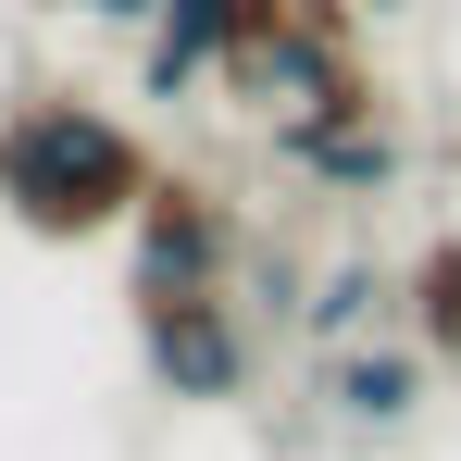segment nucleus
Here are the masks:
<instances>
[{"label": "nucleus", "mask_w": 461, "mask_h": 461, "mask_svg": "<svg viewBox=\"0 0 461 461\" xmlns=\"http://www.w3.org/2000/svg\"><path fill=\"white\" fill-rule=\"evenodd\" d=\"M150 175H162V150L113 100H87V87H25L0 113V212H13V237H38V249L125 237L138 200H150Z\"/></svg>", "instance_id": "nucleus-1"}, {"label": "nucleus", "mask_w": 461, "mask_h": 461, "mask_svg": "<svg viewBox=\"0 0 461 461\" xmlns=\"http://www.w3.org/2000/svg\"><path fill=\"white\" fill-rule=\"evenodd\" d=\"M125 324H138V375L187 411H237L262 386V324L237 287H125Z\"/></svg>", "instance_id": "nucleus-2"}, {"label": "nucleus", "mask_w": 461, "mask_h": 461, "mask_svg": "<svg viewBox=\"0 0 461 461\" xmlns=\"http://www.w3.org/2000/svg\"><path fill=\"white\" fill-rule=\"evenodd\" d=\"M237 275H249V212L212 175L162 162L138 225H125V287H237Z\"/></svg>", "instance_id": "nucleus-3"}, {"label": "nucleus", "mask_w": 461, "mask_h": 461, "mask_svg": "<svg viewBox=\"0 0 461 461\" xmlns=\"http://www.w3.org/2000/svg\"><path fill=\"white\" fill-rule=\"evenodd\" d=\"M275 162L324 200H386L411 175V138L386 113H275Z\"/></svg>", "instance_id": "nucleus-4"}, {"label": "nucleus", "mask_w": 461, "mask_h": 461, "mask_svg": "<svg viewBox=\"0 0 461 461\" xmlns=\"http://www.w3.org/2000/svg\"><path fill=\"white\" fill-rule=\"evenodd\" d=\"M312 399H324V424H349V437H399L424 399H437V362L411 349V337H362V349H312Z\"/></svg>", "instance_id": "nucleus-5"}, {"label": "nucleus", "mask_w": 461, "mask_h": 461, "mask_svg": "<svg viewBox=\"0 0 461 461\" xmlns=\"http://www.w3.org/2000/svg\"><path fill=\"white\" fill-rule=\"evenodd\" d=\"M225 38H237V0H162V13H150V50H138V87H150V100L212 87V76H225Z\"/></svg>", "instance_id": "nucleus-6"}, {"label": "nucleus", "mask_w": 461, "mask_h": 461, "mask_svg": "<svg viewBox=\"0 0 461 461\" xmlns=\"http://www.w3.org/2000/svg\"><path fill=\"white\" fill-rule=\"evenodd\" d=\"M386 312H399V275H386L375 249H349V262H324L300 300V337L312 349H362V337H386Z\"/></svg>", "instance_id": "nucleus-7"}, {"label": "nucleus", "mask_w": 461, "mask_h": 461, "mask_svg": "<svg viewBox=\"0 0 461 461\" xmlns=\"http://www.w3.org/2000/svg\"><path fill=\"white\" fill-rule=\"evenodd\" d=\"M399 337H411L437 375L461 362V225H437L411 262H399Z\"/></svg>", "instance_id": "nucleus-8"}, {"label": "nucleus", "mask_w": 461, "mask_h": 461, "mask_svg": "<svg viewBox=\"0 0 461 461\" xmlns=\"http://www.w3.org/2000/svg\"><path fill=\"white\" fill-rule=\"evenodd\" d=\"M63 13H87V25H150L162 0H63Z\"/></svg>", "instance_id": "nucleus-9"}]
</instances>
